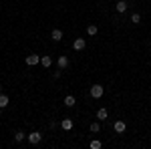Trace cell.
Here are the masks:
<instances>
[{
    "label": "cell",
    "instance_id": "1",
    "mask_svg": "<svg viewBox=\"0 0 151 149\" xmlns=\"http://www.w3.org/2000/svg\"><path fill=\"white\" fill-rule=\"evenodd\" d=\"M26 139H28V143H32V145H38V143L42 141V135H40L38 131H32V133H28V135H26Z\"/></svg>",
    "mask_w": 151,
    "mask_h": 149
},
{
    "label": "cell",
    "instance_id": "2",
    "mask_svg": "<svg viewBox=\"0 0 151 149\" xmlns=\"http://www.w3.org/2000/svg\"><path fill=\"white\" fill-rule=\"evenodd\" d=\"M91 97L93 99H101L103 97V85H93L91 87Z\"/></svg>",
    "mask_w": 151,
    "mask_h": 149
},
{
    "label": "cell",
    "instance_id": "3",
    "mask_svg": "<svg viewBox=\"0 0 151 149\" xmlns=\"http://www.w3.org/2000/svg\"><path fill=\"white\" fill-rule=\"evenodd\" d=\"M85 45H87V40H85V38H77V40L73 42V48H75V50H83Z\"/></svg>",
    "mask_w": 151,
    "mask_h": 149
},
{
    "label": "cell",
    "instance_id": "4",
    "mask_svg": "<svg viewBox=\"0 0 151 149\" xmlns=\"http://www.w3.org/2000/svg\"><path fill=\"white\" fill-rule=\"evenodd\" d=\"M73 125H75V123H73V119H63V121H60V127H63L65 131H70Z\"/></svg>",
    "mask_w": 151,
    "mask_h": 149
},
{
    "label": "cell",
    "instance_id": "5",
    "mask_svg": "<svg viewBox=\"0 0 151 149\" xmlns=\"http://www.w3.org/2000/svg\"><path fill=\"white\" fill-rule=\"evenodd\" d=\"M38 60H40L38 55H28V57H26V65H30V67H32V65H38Z\"/></svg>",
    "mask_w": 151,
    "mask_h": 149
},
{
    "label": "cell",
    "instance_id": "6",
    "mask_svg": "<svg viewBox=\"0 0 151 149\" xmlns=\"http://www.w3.org/2000/svg\"><path fill=\"white\" fill-rule=\"evenodd\" d=\"M113 129H115L117 133H123V131L127 129V125H125L123 121H115V125H113Z\"/></svg>",
    "mask_w": 151,
    "mask_h": 149
},
{
    "label": "cell",
    "instance_id": "7",
    "mask_svg": "<svg viewBox=\"0 0 151 149\" xmlns=\"http://www.w3.org/2000/svg\"><path fill=\"white\" fill-rule=\"evenodd\" d=\"M40 65H42L45 69H48V67L52 65V58H50V57H47V55H45V57H40Z\"/></svg>",
    "mask_w": 151,
    "mask_h": 149
},
{
    "label": "cell",
    "instance_id": "8",
    "mask_svg": "<svg viewBox=\"0 0 151 149\" xmlns=\"http://www.w3.org/2000/svg\"><path fill=\"white\" fill-rule=\"evenodd\" d=\"M115 8H117V12H121V14H123V12L127 10V2H125V0H119Z\"/></svg>",
    "mask_w": 151,
    "mask_h": 149
},
{
    "label": "cell",
    "instance_id": "9",
    "mask_svg": "<svg viewBox=\"0 0 151 149\" xmlns=\"http://www.w3.org/2000/svg\"><path fill=\"white\" fill-rule=\"evenodd\" d=\"M58 69H67V67H69V58L67 57H58Z\"/></svg>",
    "mask_w": 151,
    "mask_h": 149
},
{
    "label": "cell",
    "instance_id": "10",
    "mask_svg": "<svg viewBox=\"0 0 151 149\" xmlns=\"http://www.w3.org/2000/svg\"><path fill=\"white\" fill-rule=\"evenodd\" d=\"M52 40H55V42H58V40H60V38H63V30H60V28H55V30H52Z\"/></svg>",
    "mask_w": 151,
    "mask_h": 149
},
{
    "label": "cell",
    "instance_id": "11",
    "mask_svg": "<svg viewBox=\"0 0 151 149\" xmlns=\"http://www.w3.org/2000/svg\"><path fill=\"white\" fill-rule=\"evenodd\" d=\"M75 103H77V99H75L73 95H67V97H65V105H67V107H75Z\"/></svg>",
    "mask_w": 151,
    "mask_h": 149
},
{
    "label": "cell",
    "instance_id": "12",
    "mask_svg": "<svg viewBox=\"0 0 151 149\" xmlns=\"http://www.w3.org/2000/svg\"><path fill=\"white\" fill-rule=\"evenodd\" d=\"M107 115H109V113H107V109L103 107V109H99V111H97V119H101V121H105V119H107Z\"/></svg>",
    "mask_w": 151,
    "mask_h": 149
},
{
    "label": "cell",
    "instance_id": "13",
    "mask_svg": "<svg viewBox=\"0 0 151 149\" xmlns=\"http://www.w3.org/2000/svg\"><path fill=\"white\" fill-rule=\"evenodd\" d=\"M97 30H99V28H97L95 24H89V26H87V35H89V36H95V35H97Z\"/></svg>",
    "mask_w": 151,
    "mask_h": 149
},
{
    "label": "cell",
    "instance_id": "14",
    "mask_svg": "<svg viewBox=\"0 0 151 149\" xmlns=\"http://www.w3.org/2000/svg\"><path fill=\"white\" fill-rule=\"evenodd\" d=\"M24 139H26V133H22V131H18V133L14 135V141H16V143H22Z\"/></svg>",
    "mask_w": 151,
    "mask_h": 149
},
{
    "label": "cell",
    "instance_id": "15",
    "mask_svg": "<svg viewBox=\"0 0 151 149\" xmlns=\"http://www.w3.org/2000/svg\"><path fill=\"white\" fill-rule=\"evenodd\" d=\"M89 129H91V133H99V131H101V125H99V123H91Z\"/></svg>",
    "mask_w": 151,
    "mask_h": 149
},
{
    "label": "cell",
    "instance_id": "16",
    "mask_svg": "<svg viewBox=\"0 0 151 149\" xmlns=\"http://www.w3.org/2000/svg\"><path fill=\"white\" fill-rule=\"evenodd\" d=\"M6 105H8V97H6V95H0V107L4 109Z\"/></svg>",
    "mask_w": 151,
    "mask_h": 149
},
{
    "label": "cell",
    "instance_id": "17",
    "mask_svg": "<svg viewBox=\"0 0 151 149\" xmlns=\"http://www.w3.org/2000/svg\"><path fill=\"white\" fill-rule=\"evenodd\" d=\"M131 22H135V24H139V22H141V14H139V12H135V14L131 16Z\"/></svg>",
    "mask_w": 151,
    "mask_h": 149
},
{
    "label": "cell",
    "instance_id": "18",
    "mask_svg": "<svg viewBox=\"0 0 151 149\" xmlns=\"http://www.w3.org/2000/svg\"><path fill=\"white\" fill-rule=\"evenodd\" d=\"M91 149H101V141H97V139L91 141Z\"/></svg>",
    "mask_w": 151,
    "mask_h": 149
},
{
    "label": "cell",
    "instance_id": "19",
    "mask_svg": "<svg viewBox=\"0 0 151 149\" xmlns=\"http://www.w3.org/2000/svg\"><path fill=\"white\" fill-rule=\"evenodd\" d=\"M0 95H2V87H0Z\"/></svg>",
    "mask_w": 151,
    "mask_h": 149
}]
</instances>
